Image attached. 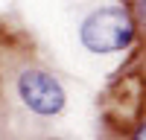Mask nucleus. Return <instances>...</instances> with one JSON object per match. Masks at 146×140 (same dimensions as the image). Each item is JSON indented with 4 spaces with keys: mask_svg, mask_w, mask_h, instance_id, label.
<instances>
[{
    "mask_svg": "<svg viewBox=\"0 0 146 140\" xmlns=\"http://www.w3.org/2000/svg\"><path fill=\"white\" fill-rule=\"evenodd\" d=\"M137 38L135 15L123 6H100L79 23V41L94 55H111L129 50Z\"/></svg>",
    "mask_w": 146,
    "mask_h": 140,
    "instance_id": "1",
    "label": "nucleus"
},
{
    "mask_svg": "<svg viewBox=\"0 0 146 140\" xmlns=\"http://www.w3.org/2000/svg\"><path fill=\"white\" fill-rule=\"evenodd\" d=\"M15 93L21 105L35 117H58L67 108V90L50 70L44 67H23L15 76Z\"/></svg>",
    "mask_w": 146,
    "mask_h": 140,
    "instance_id": "2",
    "label": "nucleus"
},
{
    "mask_svg": "<svg viewBox=\"0 0 146 140\" xmlns=\"http://www.w3.org/2000/svg\"><path fill=\"white\" fill-rule=\"evenodd\" d=\"M135 23L146 32V0H135Z\"/></svg>",
    "mask_w": 146,
    "mask_h": 140,
    "instance_id": "3",
    "label": "nucleus"
},
{
    "mask_svg": "<svg viewBox=\"0 0 146 140\" xmlns=\"http://www.w3.org/2000/svg\"><path fill=\"white\" fill-rule=\"evenodd\" d=\"M131 137H137V140H146V120L135 128V131H131Z\"/></svg>",
    "mask_w": 146,
    "mask_h": 140,
    "instance_id": "4",
    "label": "nucleus"
}]
</instances>
